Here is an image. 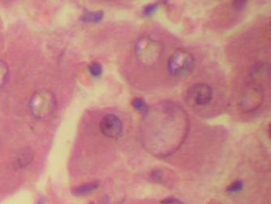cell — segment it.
Masks as SVG:
<instances>
[{
  "label": "cell",
  "mask_w": 271,
  "mask_h": 204,
  "mask_svg": "<svg viewBox=\"0 0 271 204\" xmlns=\"http://www.w3.org/2000/svg\"><path fill=\"white\" fill-rule=\"evenodd\" d=\"M134 53L136 59L140 64L151 67L161 61L163 47L158 40L149 35H144L136 40Z\"/></svg>",
  "instance_id": "1"
},
{
  "label": "cell",
  "mask_w": 271,
  "mask_h": 204,
  "mask_svg": "<svg viewBox=\"0 0 271 204\" xmlns=\"http://www.w3.org/2000/svg\"><path fill=\"white\" fill-rule=\"evenodd\" d=\"M195 66L194 55L184 49H176L167 61L166 70L168 76L174 78L186 77L192 72Z\"/></svg>",
  "instance_id": "2"
},
{
  "label": "cell",
  "mask_w": 271,
  "mask_h": 204,
  "mask_svg": "<svg viewBox=\"0 0 271 204\" xmlns=\"http://www.w3.org/2000/svg\"><path fill=\"white\" fill-rule=\"evenodd\" d=\"M56 108V97L48 90H38L31 97V112L38 119L50 118L54 113Z\"/></svg>",
  "instance_id": "3"
},
{
  "label": "cell",
  "mask_w": 271,
  "mask_h": 204,
  "mask_svg": "<svg viewBox=\"0 0 271 204\" xmlns=\"http://www.w3.org/2000/svg\"><path fill=\"white\" fill-rule=\"evenodd\" d=\"M214 97L212 86L208 83H196L190 86L187 92V100L190 105L196 108L206 107Z\"/></svg>",
  "instance_id": "4"
},
{
  "label": "cell",
  "mask_w": 271,
  "mask_h": 204,
  "mask_svg": "<svg viewBox=\"0 0 271 204\" xmlns=\"http://www.w3.org/2000/svg\"><path fill=\"white\" fill-rule=\"evenodd\" d=\"M100 130L108 138L118 140L124 133V123L117 115L109 113L101 120Z\"/></svg>",
  "instance_id": "5"
},
{
  "label": "cell",
  "mask_w": 271,
  "mask_h": 204,
  "mask_svg": "<svg viewBox=\"0 0 271 204\" xmlns=\"http://www.w3.org/2000/svg\"><path fill=\"white\" fill-rule=\"evenodd\" d=\"M262 94L258 86H252L244 91L241 100V106L245 111H252L257 109L262 103Z\"/></svg>",
  "instance_id": "6"
},
{
  "label": "cell",
  "mask_w": 271,
  "mask_h": 204,
  "mask_svg": "<svg viewBox=\"0 0 271 204\" xmlns=\"http://www.w3.org/2000/svg\"><path fill=\"white\" fill-rule=\"evenodd\" d=\"M100 182L95 181L92 183H86V184L80 185L79 187H75L72 190V193L74 195L78 197L86 196L88 194L94 192L96 190L99 188Z\"/></svg>",
  "instance_id": "7"
},
{
  "label": "cell",
  "mask_w": 271,
  "mask_h": 204,
  "mask_svg": "<svg viewBox=\"0 0 271 204\" xmlns=\"http://www.w3.org/2000/svg\"><path fill=\"white\" fill-rule=\"evenodd\" d=\"M132 105L134 110L146 116L149 114L150 111V108L146 101L141 97H134L132 101Z\"/></svg>",
  "instance_id": "8"
},
{
  "label": "cell",
  "mask_w": 271,
  "mask_h": 204,
  "mask_svg": "<svg viewBox=\"0 0 271 204\" xmlns=\"http://www.w3.org/2000/svg\"><path fill=\"white\" fill-rule=\"evenodd\" d=\"M33 152L30 150H25L24 152H21L17 159V165L20 168L25 167L31 163L33 160Z\"/></svg>",
  "instance_id": "9"
},
{
  "label": "cell",
  "mask_w": 271,
  "mask_h": 204,
  "mask_svg": "<svg viewBox=\"0 0 271 204\" xmlns=\"http://www.w3.org/2000/svg\"><path fill=\"white\" fill-rule=\"evenodd\" d=\"M104 17V13L103 11L88 12L82 16V20L84 22H90V23H97L103 20Z\"/></svg>",
  "instance_id": "10"
},
{
  "label": "cell",
  "mask_w": 271,
  "mask_h": 204,
  "mask_svg": "<svg viewBox=\"0 0 271 204\" xmlns=\"http://www.w3.org/2000/svg\"><path fill=\"white\" fill-rule=\"evenodd\" d=\"M9 78V68L6 63L0 60V88L6 85Z\"/></svg>",
  "instance_id": "11"
},
{
  "label": "cell",
  "mask_w": 271,
  "mask_h": 204,
  "mask_svg": "<svg viewBox=\"0 0 271 204\" xmlns=\"http://www.w3.org/2000/svg\"><path fill=\"white\" fill-rule=\"evenodd\" d=\"M90 74L94 78H100L103 74L104 68L101 63L98 62H93L88 66Z\"/></svg>",
  "instance_id": "12"
},
{
  "label": "cell",
  "mask_w": 271,
  "mask_h": 204,
  "mask_svg": "<svg viewBox=\"0 0 271 204\" xmlns=\"http://www.w3.org/2000/svg\"><path fill=\"white\" fill-rule=\"evenodd\" d=\"M159 7H160V3L158 2L150 3V4L146 5L144 9H142V16H145V17H150L151 16L154 14L156 11H158Z\"/></svg>",
  "instance_id": "13"
},
{
  "label": "cell",
  "mask_w": 271,
  "mask_h": 204,
  "mask_svg": "<svg viewBox=\"0 0 271 204\" xmlns=\"http://www.w3.org/2000/svg\"><path fill=\"white\" fill-rule=\"evenodd\" d=\"M244 183L242 180H236L232 184L229 185L226 191L230 194H237L244 190Z\"/></svg>",
  "instance_id": "14"
},
{
  "label": "cell",
  "mask_w": 271,
  "mask_h": 204,
  "mask_svg": "<svg viewBox=\"0 0 271 204\" xmlns=\"http://www.w3.org/2000/svg\"><path fill=\"white\" fill-rule=\"evenodd\" d=\"M162 204H184L178 198H167L162 201Z\"/></svg>",
  "instance_id": "15"
},
{
  "label": "cell",
  "mask_w": 271,
  "mask_h": 204,
  "mask_svg": "<svg viewBox=\"0 0 271 204\" xmlns=\"http://www.w3.org/2000/svg\"><path fill=\"white\" fill-rule=\"evenodd\" d=\"M38 204H45V202H44V200L42 199V200L39 201L38 203Z\"/></svg>",
  "instance_id": "16"
},
{
  "label": "cell",
  "mask_w": 271,
  "mask_h": 204,
  "mask_svg": "<svg viewBox=\"0 0 271 204\" xmlns=\"http://www.w3.org/2000/svg\"><path fill=\"white\" fill-rule=\"evenodd\" d=\"M90 204H95V203H90Z\"/></svg>",
  "instance_id": "17"
}]
</instances>
